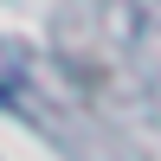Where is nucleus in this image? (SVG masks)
<instances>
[]
</instances>
